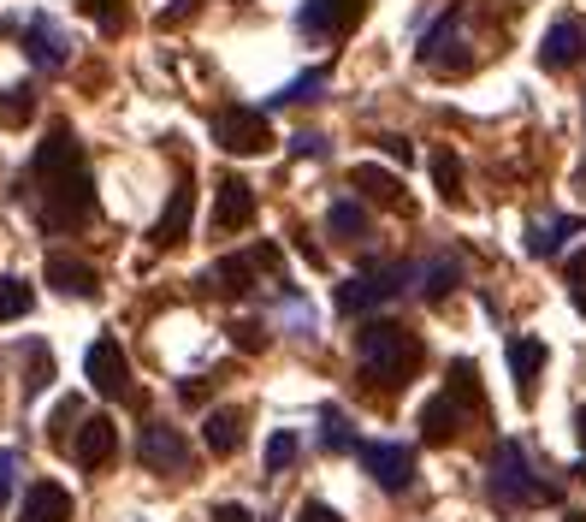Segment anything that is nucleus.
<instances>
[{"mask_svg": "<svg viewBox=\"0 0 586 522\" xmlns=\"http://www.w3.org/2000/svg\"><path fill=\"white\" fill-rule=\"evenodd\" d=\"M320 445H326V452H356V445H361L344 410H326V416H320Z\"/></svg>", "mask_w": 586, "mask_h": 522, "instance_id": "c756f323", "label": "nucleus"}, {"mask_svg": "<svg viewBox=\"0 0 586 522\" xmlns=\"http://www.w3.org/2000/svg\"><path fill=\"white\" fill-rule=\"evenodd\" d=\"M320 90H326V71H309V78L285 83V90H278V95H273V107H297V101H314Z\"/></svg>", "mask_w": 586, "mask_h": 522, "instance_id": "2f4dec72", "label": "nucleus"}, {"mask_svg": "<svg viewBox=\"0 0 586 522\" xmlns=\"http://www.w3.org/2000/svg\"><path fill=\"white\" fill-rule=\"evenodd\" d=\"M409 280H415L409 261H368L356 280H344L338 292H332V309H338V315H374L379 303H391Z\"/></svg>", "mask_w": 586, "mask_h": 522, "instance_id": "20e7f679", "label": "nucleus"}, {"mask_svg": "<svg viewBox=\"0 0 586 522\" xmlns=\"http://www.w3.org/2000/svg\"><path fill=\"white\" fill-rule=\"evenodd\" d=\"M249 261H255V273H278V268H285V250H278V243H255Z\"/></svg>", "mask_w": 586, "mask_h": 522, "instance_id": "c9c22d12", "label": "nucleus"}, {"mask_svg": "<svg viewBox=\"0 0 586 522\" xmlns=\"http://www.w3.org/2000/svg\"><path fill=\"white\" fill-rule=\"evenodd\" d=\"M36 120V95L24 90V83H12V90H0V125L7 130H24Z\"/></svg>", "mask_w": 586, "mask_h": 522, "instance_id": "bb28decb", "label": "nucleus"}, {"mask_svg": "<svg viewBox=\"0 0 586 522\" xmlns=\"http://www.w3.org/2000/svg\"><path fill=\"white\" fill-rule=\"evenodd\" d=\"M208 292L249 297V292H255V261H249V256H219L214 268H208Z\"/></svg>", "mask_w": 586, "mask_h": 522, "instance_id": "412c9836", "label": "nucleus"}, {"mask_svg": "<svg viewBox=\"0 0 586 522\" xmlns=\"http://www.w3.org/2000/svg\"><path fill=\"white\" fill-rule=\"evenodd\" d=\"M297 155H309V161H314V155H326V143H320V137H297Z\"/></svg>", "mask_w": 586, "mask_h": 522, "instance_id": "c03bdc74", "label": "nucleus"}, {"mask_svg": "<svg viewBox=\"0 0 586 522\" xmlns=\"http://www.w3.org/2000/svg\"><path fill=\"white\" fill-rule=\"evenodd\" d=\"M226 339L238 344V351H249V356L267 351V327H261V321H231V327H226Z\"/></svg>", "mask_w": 586, "mask_h": 522, "instance_id": "473e14b6", "label": "nucleus"}, {"mask_svg": "<svg viewBox=\"0 0 586 522\" xmlns=\"http://www.w3.org/2000/svg\"><path fill=\"white\" fill-rule=\"evenodd\" d=\"M71 457H78L83 469H107V463L119 457V422H113V416H90V422L78 428V440H71Z\"/></svg>", "mask_w": 586, "mask_h": 522, "instance_id": "4468645a", "label": "nucleus"}, {"mask_svg": "<svg viewBox=\"0 0 586 522\" xmlns=\"http://www.w3.org/2000/svg\"><path fill=\"white\" fill-rule=\"evenodd\" d=\"M450 48H462V0H457V7H450L438 24H433L427 36H421V66L462 71V66H468V54H450Z\"/></svg>", "mask_w": 586, "mask_h": 522, "instance_id": "ddd939ff", "label": "nucleus"}, {"mask_svg": "<svg viewBox=\"0 0 586 522\" xmlns=\"http://www.w3.org/2000/svg\"><path fill=\"white\" fill-rule=\"evenodd\" d=\"M83 374H90V386L101 398H125L130 392V362H125V344L113 339V332H101V339L83 351Z\"/></svg>", "mask_w": 586, "mask_h": 522, "instance_id": "0eeeda50", "label": "nucleus"}, {"mask_svg": "<svg viewBox=\"0 0 586 522\" xmlns=\"http://www.w3.org/2000/svg\"><path fill=\"white\" fill-rule=\"evenodd\" d=\"M415 280H421V297H427V303H445L462 285V261L438 256V261H427V268H415Z\"/></svg>", "mask_w": 586, "mask_h": 522, "instance_id": "4be33fe9", "label": "nucleus"}, {"mask_svg": "<svg viewBox=\"0 0 586 522\" xmlns=\"http://www.w3.org/2000/svg\"><path fill=\"white\" fill-rule=\"evenodd\" d=\"M19 522H71V492L60 481H36L19 504Z\"/></svg>", "mask_w": 586, "mask_h": 522, "instance_id": "a211bd4d", "label": "nucleus"}, {"mask_svg": "<svg viewBox=\"0 0 586 522\" xmlns=\"http://www.w3.org/2000/svg\"><path fill=\"white\" fill-rule=\"evenodd\" d=\"M48 285L60 297H95L101 292V280H95V268L83 256H48Z\"/></svg>", "mask_w": 586, "mask_h": 522, "instance_id": "f3484780", "label": "nucleus"}, {"mask_svg": "<svg viewBox=\"0 0 586 522\" xmlns=\"http://www.w3.org/2000/svg\"><path fill=\"white\" fill-rule=\"evenodd\" d=\"M290 463H297V433H273L267 440V475L290 469Z\"/></svg>", "mask_w": 586, "mask_h": 522, "instance_id": "72a5a7b5", "label": "nucleus"}, {"mask_svg": "<svg viewBox=\"0 0 586 522\" xmlns=\"http://www.w3.org/2000/svg\"><path fill=\"white\" fill-rule=\"evenodd\" d=\"M78 416H83V404H78V398H66L60 410H54V440H66V428L78 422Z\"/></svg>", "mask_w": 586, "mask_h": 522, "instance_id": "58836bf2", "label": "nucleus"}, {"mask_svg": "<svg viewBox=\"0 0 586 522\" xmlns=\"http://www.w3.org/2000/svg\"><path fill=\"white\" fill-rule=\"evenodd\" d=\"M12 487H19V452H0V504L12 499Z\"/></svg>", "mask_w": 586, "mask_h": 522, "instance_id": "e433bc0d", "label": "nucleus"}, {"mask_svg": "<svg viewBox=\"0 0 586 522\" xmlns=\"http://www.w3.org/2000/svg\"><path fill=\"white\" fill-rule=\"evenodd\" d=\"M202 440H208L214 457H231L243 445V410H231V404H226V410H214L208 428H202Z\"/></svg>", "mask_w": 586, "mask_h": 522, "instance_id": "5701e85b", "label": "nucleus"}, {"mask_svg": "<svg viewBox=\"0 0 586 522\" xmlns=\"http://www.w3.org/2000/svg\"><path fill=\"white\" fill-rule=\"evenodd\" d=\"M379 149H386L398 167H409V161H415V149H409V137H398V130H386V137H379Z\"/></svg>", "mask_w": 586, "mask_h": 522, "instance_id": "4c0bfd02", "label": "nucleus"}, {"mask_svg": "<svg viewBox=\"0 0 586 522\" xmlns=\"http://www.w3.org/2000/svg\"><path fill=\"white\" fill-rule=\"evenodd\" d=\"M575 309H581V315H586V292H575Z\"/></svg>", "mask_w": 586, "mask_h": 522, "instance_id": "49530a36", "label": "nucleus"}, {"mask_svg": "<svg viewBox=\"0 0 586 522\" xmlns=\"http://www.w3.org/2000/svg\"><path fill=\"white\" fill-rule=\"evenodd\" d=\"M31 309H36V292H31L24 280H12V273H7V280H0V321H24Z\"/></svg>", "mask_w": 586, "mask_h": 522, "instance_id": "c85d7f7f", "label": "nucleus"}, {"mask_svg": "<svg viewBox=\"0 0 586 522\" xmlns=\"http://www.w3.org/2000/svg\"><path fill=\"white\" fill-rule=\"evenodd\" d=\"M445 398H457L462 404V416L468 410H486V392H480V368H474V362H468V356H457V362H450V386H445Z\"/></svg>", "mask_w": 586, "mask_h": 522, "instance_id": "b1692460", "label": "nucleus"}, {"mask_svg": "<svg viewBox=\"0 0 586 522\" xmlns=\"http://www.w3.org/2000/svg\"><path fill=\"white\" fill-rule=\"evenodd\" d=\"M575 428H581V457H586V404H581V416H575Z\"/></svg>", "mask_w": 586, "mask_h": 522, "instance_id": "a18cd8bd", "label": "nucleus"}, {"mask_svg": "<svg viewBox=\"0 0 586 522\" xmlns=\"http://www.w3.org/2000/svg\"><path fill=\"white\" fill-rule=\"evenodd\" d=\"M568 522H586V511H568Z\"/></svg>", "mask_w": 586, "mask_h": 522, "instance_id": "de8ad7c7", "label": "nucleus"}, {"mask_svg": "<svg viewBox=\"0 0 586 522\" xmlns=\"http://www.w3.org/2000/svg\"><path fill=\"white\" fill-rule=\"evenodd\" d=\"M137 463L154 469V475H184L189 469V440L179 428H166V422H149L137 433Z\"/></svg>", "mask_w": 586, "mask_h": 522, "instance_id": "6e6552de", "label": "nucleus"}, {"mask_svg": "<svg viewBox=\"0 0 586 522\" xmlns=\"http://www.w3.org/2000/svg\"><path fill=\"white\" fill-rule=\"evenodd\" d=\"M179 398H184V404H208V381H184Z\"/></svg>", "mask_w": 586, "mask_h": 522, "instance_id": "a19ab883", "label": "nucleus"}, {"mask_svg": "<svg viewBox=\"0 0 586 522\" xmlns=\"http://www.w3.org/2000/svg\"><path fill=\"white\" fill-rule=\"evenodd\" d=\"M297 522H344V517L332 511L326 499H309V504H302V511H297Z\"/></svg>", "mask_w": 586, "mask_h": 522, "instance_id": "ea45409f", "label": "nucleus"}, {"mask_svg": "<svg viewBox=\"0 0 586 522\" xmlns=\"http://www.w3.org/2000/svg\"><path fill=\"white\" fill-rule=\"evenodd\" d=\"M581 191H586V167H581Z\"/></svg>", "mask_w": 586, "mask_h": 522, "instance_id": "09e8293b", "label": "nucleus"}, {"mask_svg": "<svg viewBox=\"0 0 586 522\" xmlns=\"http://www.w3.org/2000/svg\"><path fill=\"white\" fill-rule=\"evenodd\" d=\"M457 433H462V404L457 398L438 392V398L421 404V440H427V445H450Z\"/></svg>", "mask_w": 586, "mask_h": 522, "instance_id": "6ab92c4d", "label": "nucleus"}, {"mask_svg": "<svg viewBox=\"0 0 586 522\" xmlns=\"http://www.w3.org/2000/svg\"><path fill=\"white\" fill-rule=\"evenodd\" d=\"M24 54H31V66H42V71H66L71 66V42H66L60 24H48V19L24 24Z\"/></svg>", "mask_w": 586, "mask_h": 522, "instance_id": "2eb2a0df", "label": "nucleus"}, {"mask_svg": "<svg viewBox=\"0 0 586 522\" xmlns=\"http://www.w3.org/2000/svg\"><path fill=\"white\" fill-rule=\"evenodd\" d=\"M255 226V184L249 179H219V202H214V238H231V231Z\"/></svg>", "mask_w": 586, "mask_h": 522, "instance_id": "9b49d317", "label": "nucleus"}, {"mask_svg": "<svg viewBox=\"0 0 586 522\" xmlns=\"http://www.w3.org/2000/svg\"><path fill=\"white\" fill-rule=\"evenodd\" d=\"M214 143L226 155H267L273 149V130H267V113L261 107H219L214 113Z\"/></svg>", "mask_w": 586, "mask_h": 522, "instance_id": "39448f33", "label": "nucleus"}, {"mask_svg": "<svg viewBox=\"0 0 586 522\" xmlns=\"http://www.w3.org/2000/svg\"><path fill=\"white\" fill-rule=\"evenodd\" d=\"M196 12H202V0H172V7H160V31H179V24H189V19H196Z\"/></svg>", "mask_w": 586, "mask_h": 522, "instance_id": "f704fd0d", "label": "nucleus"}, {"mask_svg": "<svg viewBox=\"0 0 586 522\" xmlns=\"http://www.w3.org/2000/svg\"><path fill=\"white\" fill-rule=\"evenodd\" d=\"M356 356H361V386L374 398H398L421 368V339L403 321H361Z\"/></svg>", "mask_w": 586, "mask_h": 522, "instance_id": "f03ea898", "label": "nucleus"}, {"mask_svg": "<svg viewBox=\"0 0 586 522\" xmlns=\"http://www.w3.org/2000/svg\"><path fill=\"white\" fill-rule=\"evenodd\" d=\"M31 172H36L42 226L48 231H78L95 214V172H90V161H83V143L71 137V125H48Z\"/></svg>", "mask_w": 586, "mask_h": 522, "instance_id": "f257e3e1", "label": "nucleus"}, {"mask_svg": "<svg viewBox=\"0 0 586 522\" xmlns=\"http://www.w3.org/2000/svg\"><path fill=\"white\" fill-rule=\"evenodd\" d=\"M326 226H332V238H368V208H361L356 196H338L332 202V214H326Z\"/></svg>", "mask_w": 586, "mask_h": 522, "instance_id": "a878e982", "label": "nucleus"}, {"mask_svg": "<svg viewBox=\"0 0 586 522\" xmlns=\"http://www.w3.org/2000/svg\"><path fill=\"white\" fill-rule=\"evenodd\" d=\"M356 457H361V469H368L386 492H409V481H415V452H409V445L368 440V445H356Z\"/></svg>", "mask_w": 586, "mask_h": 522, "instance_id": "1a4fd4ad", "label": "nucleus"}, {"mask_svg": "<svg viewBox=\"0 0 586 522\" xmlns=\"http://www.w3.org/2000/svg\"><path fill=\"white\" fill-rule=\"evenodd\" d=\"M492 499L504 511H527V504H551L556 487L533 469V457L521 452V440H497L492 452Z\"/></svg>", "mask_w": 586, "mask_h": 522, "instance_id": "7ed1b4c3", "label": "nucleus"}, {"mask_svg": "<svg viewBox=\"0 0 586 522\" xmlns=\"http://www.w3.org/2000/svg\"><path fill=\"white\" fill-rule=\"evenodd\" d=\"M509 374H516L521 404H533L539 374H545V344H539V339H509Z\"/></svg>", "mask_w": 586, "mask_h": 522, "instance_id": "aec40b11", "label": "nucleus"}, {"mask_svg": "<svg viewBox=\"0 0 586 522\" xmlns=\"http://www.w3.org/2000/svg\"><path fill=\"white\" fill-rule=\"evenodd\" d=\"M78 12L83 19H95V31H107V36H119L125 31V0H78Z\"/></svg>", "mask_w": 586, "mask_h": 522, "instance_id": "7c9ffc66", "label": "nucleus"}, {"mask_svg": "<svg viewBox=\"0 0 586 522\" xmlns=\"http://www.w3.org/2000/svg\"><path fill=\"white\" fill-rule=\"evenodd\" d=\"M568 285H575V292H586V250L568 261Z\"/></svg>", "mask_w": 586, "mask_h": 522, "instance_id": "79ce46f5", "label": "nucleus"}, {"mask_svg": "<svg viewBox=\"0 0 586 522\" xmlns=\"http://www.w3.org/2000/svg\"><path fill=\"white\" fill-rule=\"evenodd\" d=\"M349 184H356V191L368 196V202H379V208H409L403 179H398V172H386V167H374V161L349 167Z\"/></svg>", "mask_w": 586, "mask_h": 522, "instance_id": "dca6fc26", "label": "nucleus"}, {"mask_svg": "<svg viewBox=\"0 0 586 522\" xmlns=\"http://www.w3.org/2000/svg\"><path fill=\"white\" fill-rule=\"evenodd\" d=\"M586 60V19L581 12H563V19L545 31V42H539V66L545 71H575Z\"/></svg>", "mask_w": 586, "mask_h": 522, "instance_id": "9d476101", "label": "nucleus"}, {"mask_svg": "<svg viewBox=\"0 0 586 522\" xmlns=\"http://www.w3.org/2000/svg\"><path fill=\"white\" fill-rule=\"evenodd\" d=\"M189 220H196V184L179 179V184H172V196H166V208H160V220L149 226L154 250H179V243L189 238Z\"/></svg>", "mask_w": 586, "mask_h": 522, "instance_id": "f8f14e48", "label": "nucleus"}, {"mask_svg": "<svg viewBox=\"0 0 586 522\" xmlns=\"http://www.w3.org/2000/svg\"><path fill=\"white\" fill-rule=\"evenodd\" d=\"M433 184L445 202H462V161L457 149H433Z\"/></svg>", "mask_w": 586, "mask_h": 522, "instance_id": "cd10ccee", "label": "nucleus"}, {"mask_svg": "<svg viewBox=\"0 0 586 522\" xmlns=\"http://www.w3.org/2000/svg\"><path fill=\"white\" fill-rule=\"evenodd\" d=\"M214 522H255V517H249L243 504H219V511H214Z\"/></svg>", "mask_w": 586, "mask_h": 522, "instance_id": "37998d69", "label": "nucleus"}, {"mask_svg": "<svg viewBox=\"0 0 586 522\" xmlns=\"http://www.w3.org/2000/svg\"><path fill=\"white\" fill-rule=\"evenodd\" d=\"M586 220H575V214H563V220H551V226H533L527 231V256H556L568 238H581Z\"/></svg>", "mask_w": 586, "mask_h": 522, "instance_id": "393cba45", "label": "nucleus"}, {"mask_svg": "<svg viewBox=\"0 0 586 522\" xmlns=\"http://www.w3.org/2000/svg\"><path fill=\"white\" fill-rule=\"evenodd\" d=\"M361 12H368V0H302V36L314 42H344L349 31L361 24Z\"/></svg>", "mask_w": 586, "mask_h": 522, "instance_id": "423d86ee", "label": "nucleus"}]
</instances>
